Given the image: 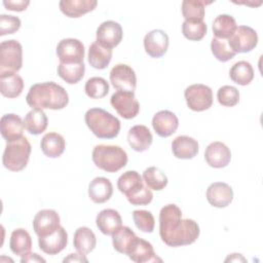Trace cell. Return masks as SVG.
Returning a JSON list of instances; mask_svg holds the SVG:
<instances>
[{
	"label": "cell",
	"instance_id": "22",
	"mask_svg": "<svg viewBox=\"0 0 263 263\" xmlns=\"http://www.w3.org/2000/svg\"><path fill=\"white\" fill-rule=\"evenodd\" d=\"M1 135L6 142H12L23 137L24 132V120L13 113L5 114L1 117L0 122Z\"/></svg>",
	"mask_w": 263,
	"mask_h": 263
},
{
	"label": "cell",
	"instance_id": "7",
	"mask_svg": "<svg viewBox=\"0 0 263 263\" xmlns=\"http://www.w3.org/2000/svg\"><path fill=\"white\" fill-rule=\"evenodd\" d=\"M184 97L189 109L201 112L210 109L213 105V91L208 85L196 83L186 87Z\"/></svg>",
	"mask_w": 263,
	"mask_h": 263
},
{
	"label": "cell",
	"instance_id": "32",
	"mask_svg": "<svg viewBox=\"0 0 263 263\" xmlns=\"http://www.w3.org/2000/svg\"><path fill=\"white\" fill-rule=\"evenodd\" d=\"M48 119L42 109H32L24 118V126L31 135H40L47 127Z\"/></svg>",
	"mask_w": 263,
	"mask_h": 263
},
{
	"label": "cell",
	"instance_id": "2",
	"mask_svg": "<svg viewBox=\"0 0 263 263\" xmlns=\"http://www.w3.org/2000/svg\"><path fill=\"white\" fill-rule=\"evenodd\" d=\"M26 101L33 109L61 110L68 105L69 96L63 86L47 81L33 84L26 96Z\"/></svg>",
	"mask_w": 263,
	"mask_h": 263
},
{
	"label": "cell",
	"instance_id": "8",
	"mask_svg": "<svg viewBox=\"0 0 263 263\" xmlns=\"http://www.w3.org/2000/svg\"><path fill=\"white\" fill-rule=\"evenodd\" d=\"M227 40L230 48L235 53H245L250 52L257 46L258 35L249 26H238L232 36Z\"/></svg>",
	"mask_w": 263,
	"mask_h": 263
},
{
	"label": "cell",
	"instance_id": "6",
	"mask_svg": "<svg viewBox=\"0 0 263 263\" xmlns=\"http://www.w3.org/2000/svg\"><path fill=\"white\" fill-rule=\"evenodd\" d=\"M23 66V47L14 40H5L0 44V75L17 73Z\"/></svg>",
	"mask_w": 263,
	"mask_h": 263
},
{
	"label": "cell",
	"instance_id": "45",
	"mask_svg": "<svg viewBox=\"0 0 263 263\" xmlns=\"http://www.w3.org/2000/svg\"><path fill=\"white\" fill-rule=\"evenodd\" d=\"M152 199H153V193L146 186H144L140 192L127 198L128 202L133 205H147L152 201Z\"/></svg>",
	"mask_w": 263,
	"mask_h": 263
},
{
	"label": "cell",
	"instance_id": "20",
	"mask_svg": "<svg viewBox=\"0 0 263 263\" xmlns=\"http://www.w3.org/2000/svg\"><path fill=\"white\" fill-rule=\"evenodd\" d=\"M127 141L132 149L137 152H144L150 148L153 142V137L146 125L137 124L129 128L127 133Z\"/></svg>",
	"mask_w": 263,
	"mask_h": 263
},
{
	"label": "cell",
	"instance_id": "1",
	"mask_svg": "<svg viewBox=\"0 0 263 263\" xmlns=\"http://www.w3.org/2000/svg\"><path fill=\"white\" fill-rule=\"evenodd\" d=\"M198 224L192 219H182L181 209L170 203L159 213V235L168 247L177 248L193 243L199 236Z\"/></svg>",
	"mask_w": 263,
	"mask_h": 263
},
{
	"label": "cell",
	"instance_id": "33",
	"mask_svg": "<svg viewBox=\"0 0 263 263\" xmlns=\"http://www.w3.org/2000/svg\"><path fill=\"white\" fill-rule=\"evenodd\" d=\"M237 28L233 16L220 14L213 22V33L218 39H229Z\"/></svg>",
	"mask_w": 263,
	"mask_h": 263
},
{
	"label": "cell",
	"instance_id": "16",
	"mask_svg": "<svg viewBox=\"0 0 263 263\" xmlns=\"http://www.w3.org/2000/svg\"><path fill=\"white\" fill-rule=\"evenodd\" d=\"M204 159L211 167L222 168L229 164L231 160V152L224 143L216 141L206 147Z\"/></svg>",
	"mask_w": 263,
	"mask_h": 263
},
{
	"label": "cell",
	"instance_id": "17",
	"mask_svg": "<svg viewBox=\"0 0 263 263\" xmlns=\"http://www.w3.org/2000/svg\"><path fill=\"white\" fill-rule=\"evenodd\" d=\"M152 126L159 137L167 138L176 133L179 126V119L174 112L161 110L153 116Z\"/></svg>",
	"mask_w": 263,
	"mask_h": 263
},
{
	"label": "cell",
	"instance_id": "28",
	"mask_svg": "<svg viewBox=\"0 0 263 263\" xmlns=\"http://www.w3.org/2000/svg\"><path fill=\"white\" fill-rule=\"evenodd\" d=\"M88 63L91 67L98 70H103L108 67L112 59V49L95 41L88 49Z\"/></svg>",
	"mask_w": 263,
	"mask_h": 263
},
{
	"label": "cell",
	"instance_id": "19",
	"mask_svg": "<svg viewBox=\"0 0 263 263\" xmlns=\"http://www.w3.org/2000/svg\"><path fill=\"white\" fill-rule=\"evenodd\" d=\"M206 199L215 208H225L233 199V190L224 182L212 183L206 189Z\"/></svg>",
	"mask_w": 263,
	"mask_h": 263
},
{
	"label": "cell",
	"instance_id": "42",
	"mask_svg": "<svg viewBox=\"0 0 263 263\" xmlns=\"http://www.w3.org/2000/svg\"><path fill=\"white\" fill-rule=\"evenodd\" d=\"M133 219L139 230L148 233H151L154 230L155 220L151 212L146 210H136L133 212Z\"/></svg>",
	"mask_w": 263,
	"mask_h": 263
},
{
	"label": "cell",
	"instance_id": "44",
	"mask_svg": "<svg viewBox=\"0 0 263 263\" xmlns=\"http://www.w3.org/2000/svg\"><path fill=\"white\" fill-rule=\"evenodd\" d=\"M21 28V20L14 15H0V36L13 34Z\"/></svg>",
	"mask_w": 263,
	"mask_h": 263
},
{
	"label": "cell",
	"instance_id": "14",
	"mask_svg": "<svg viewBox=\"0 0 263 263\" xmlns=\"http://www.w3.org/2000/svg\"><path fill=\"white\" fill-rule=\"evenodd\" d=\"M168 47L167 34L159 29L148 32L144 37L145 51L151 58L158 59L165 54Z\"/></svg>",
	"mask_w": 263,
	"mask_h": 263
},
{
	"label": "cell",
	"instance_id": "47",
	"mask_svg": "<svg viewBox=\"0 0 263 263\" xmlns=\"http://www.w3.org/2000/svg\"><path fill=\"white\" fill-rule=\"evenodd\" d=\"M21 262L22 263H25V262H45V259L38 256V254H36V253H28L27 255H25L21 258Z\"/></svg>",
	"mask_w": 263,
	"mask_h": 263
},
{
	"label": "cell",
	"instance_id": "5",
	"mask_svg": "<svg viewBox=\"0 0 263 263\" xmlns=\"http://www.w3.org/2000/svg\"><path fill=\"white\" fill-rule=\"evenodd\" d=\"M30 154L31 144L26 137L23 136L15 141L7 142L2 156L3 165L11 172H20L27 166Z\"/></svg>",
	"mask_w": 263,
	"mask_h": 263
},
{
	"label": "cell",
	"instance_id": "36",
	"mask_svg": "<svg viewBox=\"0 0 263 263\" xmlns=\"http://www.w3.org/2000/svg\"><path fill=\"white\" fill-rule=\"evenodd\" d=\"M85 72L84 63L80 64H62L58 66V75L67 83L75 84L79 82Z\"/></svg>",
	"mask_w": 263,
	"mask_h": 263
},
{
	"label": "cell",
	"instance_id": "41",
	"mask_svg": "<svg viewBox=\"0 0 263 263\" xmlns=\"http://www.w3.org/2000/svg\"><path fill=\"white\" fill-rule=\"evenodd\" d=\"M211 50L214 57L220 62H228L236 54L229 46L227 39H218L214 37L211 42Z\"/></svg>",
	"mask_w": 263,
	"mask_h": 263
},
{
	"label": "cell",
	"instance_id": "21",
	"mask_svg": "<svg viewBox=\"0 0 263 263\" xmlns=\"http://www.w3.org/2000/svg\"><path fill=\"white\" fill-rule=\"evenodd\" d=\"M96 224L103 234L113 235L122 226V219L117 211L105 209L97 215Z\"/></svg>",
	"mask_w": 263,
	"mask_h": 263
},
{
	"label": "cell",
	"instance_id": "39",
	"mask_svg": "<svg viewBox=\"0 0 263 263\" xmlns=\"http://www.w3.org/2000/svg\"><path fill=\"white\" fill-rule=\"evenodd\" d=\"M84 90L90 99H102L109 92V83L102 77H91L85 82Z\"/></svg>",
	"mask_w": 263,
	"mask_h": 263
},
{
	"label": "cell",
	"instance_id": "35",
	"mask_svg": "<svg viewBox=\"0 0 263 263\" xmlns=\"http://www.w3.org/2000/svg\"><path fill=\"white\" fill-rule=\"evenodd\" d=\"M211 2L201 0H185L182 2V14L187 22H203L204 6Z\"/></svg>",
	"mask_w": 263,
	"mask_h": 263
},
{
	"label": "cell",
	"instance_id": "40",
	"mask_svg": "<svg viewBox=\"0 0 263 263\" xmlns=\"http://www.w3.org/2000/svg\"><path fill=\"white\" fill-rule=\"evenodd\" d=\"M208 31V26L204 22H187L182 24V33L185 38L192 41L201 40Z\"/></svg>",
	"mask_w": 263,
	"mask_h": 263
},
{
	"label": "cell",
	"instance_id": "30",
	"mask_svg": "<svg viewBox=\"0 0 263 263\" xmlns=\"http://www.w3.org/2000/svg\"><path fill=\"white\" fill-rule=\"evenodd\" d=\"M9 248L11 252L20 257L30 253L32 249V238L29 232L24 228H16L11 232Z\"/></svg>",
	"mask_w": 263,
	"mask_h": 263
},
{
	"label": "cell",
	"instance_id": "31",
	"mask_svg": "<svg viewBox=\"0 0 263 263\" xmlns=\"http://www.w3.org/2000/svg\"><path fill=\"white\" fill-rule=\"evenodd\" d=\"M73 245L76 251L80 254L86 255L90 253L97 245V238L93 231L85 226L79 227L74 233Z\"/></svg>",
	"mask_w": 263,
	"mask_h": 263
},
{
	"label": "cell",
	"instance_id": "48",
	"mask_svg": "<svg viewBox=\"0 0 263 263\" xmlns=\"http://www.w3.org/2000/svg\"><path fill=\"white\" fill-rule=\"evenodd\" d=\"M64 262H87L88 260L84 257L83 254H70L67 258L63 260Z\"/></svg>",
	"mask_w": 263,
	"mask_h": 263
},
{
	"label": "cell",
	"instance_id": "25",
	"mask_svg": "<svg viewBox=\"0 0 263 263\" xmlns=\"http://www.w3.org/2000/svg\"><path fill=\"white\" fill-rule=\"evenodd\" d=\"M143 187V178L136 171H127L123 173L117 180V188L126 196V198L140 192Z\"/></svg>",
	"mask_w": 263,
	"mask_h": 263
},
{
	"label": "cell",
	"instance_id": "23",
	"mask_svg": "<svg viewBox=\"0 0 263 263\" xmlns=\"http://www.w3.org/2000/svg\"><path fill=\"white\" fill-rule=\"evenodd\" d=\"M198 142L189 136H179L172 142L173 154L179 159H191L197 155Z\"/></svg>",
	"mask_w": 263,
	"mask_h": 263
},
{
	"label": "cell",
	"instance_id": "3",
	"mask_svg": "<svg viewBox=\"0 0 263 263\" xmlns=\"http://www.w3.org/2000/svg\"><path fill=\"white\" fill-rule=\"evenodd\" d=\"M84 120L90 132L99 139H113L119 134V119L104 109L91 108L87 110Z\"/></svg>",
	"mask_w": 263,
	"mask_h": 263
},
{
	"label": "cell",
	"instance_id": "24",
	"mask_svg": "<svg viewBox=\"0 0 263 263\" xmlns=\"http://www.w3.org/2000/svg\"><path fill=\"white\" fill-rule=\"evenodd\" d=\"M112 193V183L105 177H97L88 185V196L96 203H104L108 201L111 198Z\"/></svg>",
	"mask_w": 263,
	"mask_h": 263
},
{
	"label": "cell",
	"instance_id": "26",
	"mask_svg": "<svg viewBox=\"0 0 263 263\" xmlns=\"http://www.w3.org/2000/svg\"><path fill=\"white\" fill-rule=\"evenodd\" d=\"M98 2L96 0H62L59 3L61 11L68 17H80L92 11Z\"/></svg>",
	"mask_w": 263,
	"mask_h": 263
},
{
	"label": "cell",
	"instance_id": "43",
	"mask_svg": "<svg viewBox=\"0 0 263 263\" xmlns=\"http://www.w3.org/2000/svg\"><path fill=\"white\" fill-rule=\"evenodd\" d=\"M217 100L224 107H233L239 102V91L231 85H224L217 91Z\"/></svg>",
	"mask_w": 263,
	"mask_h": 263
},
{
	"label": "cell",
	"instance_id": "46",
	"mask_svg": "<svg viewBox=\"0 0 263 263\" xmlns=\"http://www.w3.org/2000/svg\"><path fill=\"white\" fill-rule=\"evenodd\" d=\"M29 4H30L29 0H17V1L4 0L3 1V5L5 6L6 9L12 10V11H18V12L26 10Z\"/></svg>",
	"mask_w": 263,
	"mask_h": 263
},
{
	"label": "cell",
	"instance_id": "34",
	"mask_svg": "<svg viewBox=\"0 0 263 263\" xmlns=\"http://www.w3.org/2000/svg\"><path fill=\"white\" fill-rule=\"evenodd\" d=\"M230 79L239 85H248L254 79V70L252 65L247 61L236 62L229 71Z\"/></svg>",
	"mask_w": 263,
	"mask_h": 263
},
{
	"label": "cell",
	"instance_id": "9",
	"mask_svg": "<svg viewBox=\"0 0 263 263\" xmlns=\"http://www.w3.org/2000/svg\"><path fill=\"white\" fill-rule=\"evenodd\" d=\"M112 107L124 119L135 118L140 111V104L133 91L117 90L110 99Z\"/></svg>",
	"mask_w": 263,
	"mask_h": 263
},
{
	"label": "cell",
	"instance_id": "29",
	"mask_svg": "<svg viewBox=\"0 0 263 263\" xmlns=\"http://www.w3.org/2000/svg\"><path fill=\"white\" fill-rule=\"evenodd\" d=\"M24 89V80L16 73L0 75V91L3 97L13 99L18 97Z\"/></svg>",
	"mask_w": 263,
	"mask_h": 263
},
{
	"label": "cell",
	"instance_id": "37",
	"mask_svg": "<svg viewBox=\"0 0 263 263\" xmlns=\"http://www.w3.org/2000/svg\"><path fill=\"white\" fill-rule=\"evenodd\" d=\"M143 181L149 189L160 191L167 185L166 175L156 166H150L143 173Z\"/></svg>",
	"mask_w": 263,
	"mask_h": 263
},
{
	"label": "cell",
	"instance_id": "11",
	"mask_svg": "<svg viewBox=\"0 0 263 263\" xmlns=\"http://www.w3.org/2000/svg\"><path fill=\"white\" fill-rule=\"evenodd\" d=\"M110 81L114 88L122 91L135 92L137 77L134 69L125 64H118L110 71Z\"/></svg>",
	"mask_w": 263,
	"mask_h": 263
},
{
	"label": "cell",
	"instance_id": "12",
	"mask_svg": "<svg viewBox=\"0 0 263 263\" xmlns=\"http://www.w3.org/2000/svg\"><path fill=\"white\" fill-rule=\"evenodd\" d=\"M125 255L136 263H147V262H161V259L158 258L153 250L152 245L141 238L136 236L130 245L128 246Z\"/></svg>",
	"mask_w": 263,
	"mask_h": 263
},
{
	"label": "cell",
	"instance_id": "10",
	"mask_svg": "<svg viewBox=\"0 0 263 263\" xmlns=\"http://www.w3.org/2000/svg\"><path fill=\"white\" fill-rule=\"evenodd\" d=\"M57 55L62 64H80L84 59V45L75 38H66L57 45Z\"/></svg>",
	"mask_w": 263,
	"mask_h": 263
},
{
	"label": "cell",
	"instance_id": "27",
	"mask_svg": "<svg viewBox=\"0 0 263 263\" xmlns=\"http://www.w3.org/2000/svg\"><path fill=\"white\" fill-rule=\"evenodd\" d=\"M40 147L45 156L57 158L64 153L66 148V141L62 135L51 132L43 136L40 142Z\"/></svg>",
	"mask_w": 263,
	"mask_h": 263
},
{
	"label": "cell",
	"instance_id": "38",
	"mask_svg": "<svg viewBox=\"0 0 263 263\" xmlns=\"http://www.w3.org/2000/svg\"><path fill=\"white\" fill-rule=\"evenodd\" d=\"M136 233L127 226H121L113 235L112 243L113 248L121 254L125 255V252L130 245L132 240L136 237Z\"/></svg>",
	"mask_w": 263,
	"mask_h": 263
},
{
	"label": "cell",
	"instance_id": "4",
	"mask_svg": "<svg viewBox=\"0 0 263 263\" xmlns=\"http://www.w3.org/2000/svg\"><path fill=\"white\" fill-rule=\"evenodd\" d=\"M93 163L107 173H116L127 163V154L116 145H97L91 153Z\"/></svg>",
	"mask_w": 263,
	"mask_h": 263
},
{
	"label": "cell",
	"instance_id": "15",
	"mask_svg": "<svg viewBox=\"0 0 263 263\" xmlns=\"http://www.w3.org/2000/svg\"><path fill=\"white\" fill-rule=\"evenodd\" d=\"M97 41L102 45L113 48L117 46L122 40V28L114 21H106L102 23L97 29Z\"/></svg>",
	"mask_w": 263,
	"mask_h": 263
},
{
	"label": "cell",
	"instance_id": "13",
	"mask_svg": "<svg viewBox=\"0 0 263 263\" xmlns=\"http://www.w3.org/2000/svg\"><path fill=\"white\" fill-rule=\"evenodd\" d=\"M61 219L54 210H41L33 220V229L38 237H42L54 232L61 227Z\"/></svg>",
	"mask_w": 263,
	"mask_h": 263
},
{
	"label": "cell",
	"instance_id": "18",
	"mask_svg": "<svg viewBox=\"0 0 263 263\" xmlns=\"http://www.w3.org/2000/svg\"><path fill=\"white\" fill-rule=\"evenodd\" d=\"M68 234L64 227H60L54 232L38 237V245L40 250L47 255H57L61 253L67 246Z\"/></svg>",
	"mask_w": 263,
	"mask_h": 263
}]
</instances>
